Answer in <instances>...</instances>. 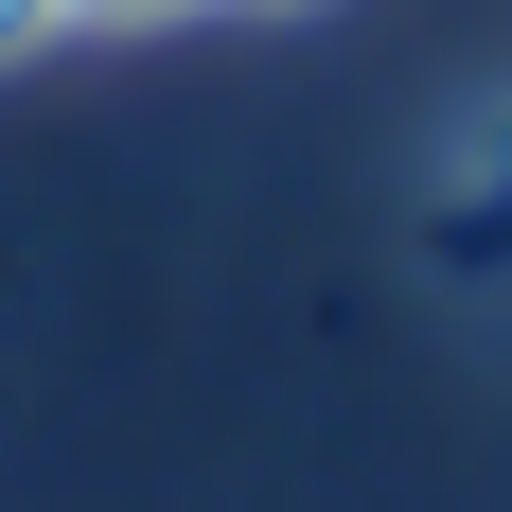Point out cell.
I'll use <instances>...</instances> for the list:
<instances>
[{
	"label": "cell",
	"instance_id": "obj_1",
	"mask_svg": "<svg viewBox=\"0 0 512 512\" xmlns=\"http://www.w3.org/2000/svg\"><path fill=\"white\" fill-rule=\"evenodd\" d=\"M89 18H195V0H0V36L53 53V36H89Z\"/></svg>",
	"mask_w": 512,
	"mask_h": 512
},
{
	"label": "cell",
	"instance_id": "obj_2",
	"mask_svg": "<svg viewBox=\"0 0 512 512\" xmlns=\"http://www.w3.org/2000/svg\"><path fill=\"white\" fill-rule=\"evenodd\" d=\"M477 212H512V142H495V195H477Z\"/></svg>",
	"mask_w": 512,
	"mask_h": 512
},
{
	"label": "cell",
	"instance_id": "obj_3",
	"mask_svg": "<svg viewBox=\"0 0 512 512\" xmlns=\"http://www.w3.org/2000/svg\"><path fill=\"white\" fill-rule=\"evenodd\" d=\"M248 18H301V0H248Z\"/></svg>",
	"mask_w": 512,
	"mask_h": 512
}]
</instances>
